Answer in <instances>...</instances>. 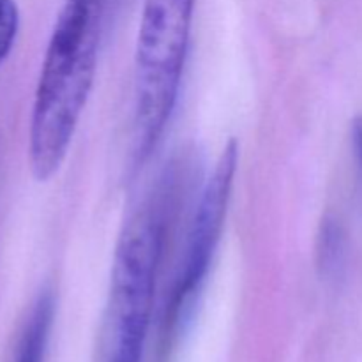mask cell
<instances>
[{
	"label": "cell",
	"instance_id": "1",
	"mask_svg": "<svg viewBox=\"0 0 362 362\" xmlns=\"http://www.w3.org/2000/svg\"><path fill=\"white\" fill-rule=\"evenodd\" d=\"M105 0H66L49 35L32 105L28 161L46 182L69 152L98 69Z\"/></svg>",
	"mask_w": 362,
	"mask_h": 362
},
{
	"label": "cell",
	"instance_id": "2",
	"mask_svg": "<svg viewBox=\"0 0 362 362\" xmlns=\"http://www.w3.org/2000/svg\"><path fill=\"white\" fill-rule=\"evenodd\" d=\"M166 193L156 191L124 223L113 255L101 362H141L166 239Z\"/></svg>",
	"mask_w": 362,
	"mask_h": 362
},
{
	"label": "cell",
	"instance_id": "3",
	"mask_svg": "<svg viewBox=\"0 0 362 362\" xmlns=\"http://www.w3.org/2000/svg\"><path fill=\"white\" fill-rule=\"evenodd\" d=\"M197 0H145L134 49L133 154L147 161L179 99Z\"/></svg>",
	"mask_w": 362,
	"mask_h": 362
},
{
	"label": "cell",
	"instance_id": "4",
	"mask_svg": "<svg viewBox=\"0 0 362 362\" xmlns=\"http://www.w3.org/2000/svg\"><path fill=\"white\" fill-rule=\"evenodd\" d=\"M237 165H239V141L235 138H230L200 193L193 225L189 230V239H187L186 255H184L170 303L166 306V336L180 331L186 325L204 290L212 258H214L223 228H225Z\"/></svg>",
	"mask_w": 362,
	"mask_h": 362
},
{
	"label": "cell",
	"instance_id": "5",
	"mask_svg": "<svg viewBox=\"0 0 362 362\" xmlns=\"http://www.w3.org/2000/svg\"><path fill=\"white\" fill-rule=\"evenodd\" d=\"M53 315H55V299L53 293L46 290L37 297L28 315L13 362H45Z\"/></svg>",
	"mask_w": 362,
	"mask_h": 362
},
{
	"label": "cell",
	"instance_id": "6",
	"mask_svg": "<svg viewBox=\"0 0 362 362\" xmlns=\"http://www.w3.org/2000/svg\"><path fill=\"white\" fill-rule=\"evenodd\" d=\"M346 258V233L341 223L336 218H327L322 221L318 233V267L325 278H338L345 267Z\"/></svg>",
	"mask_w": 362,
	"mask_h": 362
},
{
	"label": "cell",
	"instance_id": "7",
	"mask_svg": "<svg viewBox=\"0 0 362 362\" xmlns=\"http://www.w3.org/2000/svg\"><path fill=\"white\" fill-rule=\"evenodd\" d=\"M20 30V11L16 0H0V64L7 59Z\"/></svg>",
	"mask_w": 362,
	"mask_h": 362
},
{
	"label": "cell",
	"instance_id": "8",
	"mask_svg": "<svg viewBox=\"0 0 362 362\" xmlns=\"http://www.w3.org/2000/svg\"><path fill=\"white\" fill-rule=\"evenodd\" d=\"M350 147H352L357 189H359L362 200V115H357L350 124Z\"/></svg>",
	"mask_w": 362,
	"mask_h": 362
}]
</instances>
